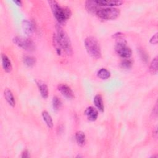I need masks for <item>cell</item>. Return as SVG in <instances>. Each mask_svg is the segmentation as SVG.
<instances>
[{"label": "cell", "mask_w": 158, "mask_h": 158, "mask_svg": "<svg viewBox=\"0 0 158 158\" xmlns=\"http://www.w3.org/2000/svg\"><path fill=\"white\" fill-rule=\"evenodd\" d=\"M52 14L57 20L59 24H64L71 17L72 12L67 7L61 6L56 0H50L48 1Z\"/></svg>", "instance_id": "obj_1"}, {"label": "cell", "mask_w": 158, "mask_h": 158, "mask_svg": "<svg viewBox=\"0 0 158 158\" xmlns=\"http://www.w3.org/2000/svg\"><path fill=\"white\" fill-rule=\"evenodd\" d=\"M56 36L59 41V43L62 48V49L64 50V51L68 56H71L73 52V49L70 38L68 36L67 32L59 23L56 24Z\"/></svg>", "instance_id": "obj_2"}, {"label": "cell", "mask_w": 158, "mask_h": 158, "mask_svg": "<svg viewBox=\"0 0 158 158\" xmlns=\"http://www.w3.org/2000/svg\"><path fill=\"white\" fill-rule=\"evenodd\" d=\"M85 46L88 54L94 59L101 57V50L98 40L93 37L88 36L85 40Z\"/></svg>", "instance_id": "obj_3"}, {"label": "cell", "mask_w": 158, "mask_h": 158, "mask_svg": "<svg viewBox=\"0 0 158 158\" xmlns=\"http://www.w3.org/2000/svg\"><path fill=\"white\" fill-rule=\"evenodd\" d=\"M120 10L113 7H104L99 6V9L96 12L95 14L101 19L109 20L117 19L120 15Z\"/></svg>", "instance_id": "obj_4"}, {"label": "cell", "mask_w": 158, "mask_h": 158, "mask_svg": "<svg viewBox=\"0 0 158 158\" xmlns=\"http://www.w3.org/2000/svg\"><path fill=\"white\" fill-rule=\"evenodd\" d=\"M117 40L118 41L115 46V50L117 54L122 58L129 59L132 54L131 48L127 46V42L124 39L121 38Z\"/></svg>", "instance_id": "obj_5"}, {"label": "cell", "mask_w": 158, "mask_h": 158, "mask_svg": "<svg viewBox=\"0 0 158 158\" xmlns=\"http://www.w3.org/2000/svg\"><path fill=\"white\" fill-rule=\"evenodd\" d=\"M13 42L19 47L28 51H32L35 49V45L33 41L28 38L22 36H15L13 38Z\"/></svg>", "instance_id": "obj_6"}, {"label": "cell", "mask_w": 158, "mask_h": 158, "mask_svg": "<svg viewBox=\"0 0 158 158\" xmlns=\"http://www.w3.org/2000/svg\"><path fill=\"white\" fill-rule=\"evenodd\" d=\"M58 90L60 92V93L65 96V98L68 99H72L74 97V94L73 93V91L66 84H60L58 86Z\"/></svg>", "instance_id": "obj_7"}, {"label": "cell", "mask_w": 158, "mask_h": 158, "mask_svg": "<svg viewBox=\"0 0 158 158\" xmlns=\"http://www.w3.org/2000/svg\"><path fill=\"white\" fill-rule=\"evenodd\" d=\"M94 1L98 5L102 7H113L120 6L123 3V2L120 0H96Z\"/></svg>", "instance_id": "obj_8"}, {"label": "cell", "mask_w": 158, "mask_h": 158, "mask_svg": "<svg viewBox=\"0 0 158 158\" xmlns=\"http://www.w3.org/2000/svg\"><path fill=\"white\" fill-rule=\"evenodd\" d=\"M85 114L89 120L95 121L98 116V111L95 107L89 106L86 109Z\"/></svg>", "instance_id": "obj_9"}, {"label": "cell", "mask_w": 158, "mask_h": 158, "mask_svg": "<svg viewBox=\"0 0 158 158\" xmlns=\"http://www.w3.org/2000/svg\"><path fill=\"white\" fill-rule=\"evenodd\" d=\"M36 83L38 87V89L41 96L44 99H46L48 97V94H49L48 87L47 85L44 82L41 80H36Z\"/></svg>", "instance_id": "obj_10"}, {"label": "cell", "mask_w": 158, "mask_h": 158, "mask_svg": "<svg viewBox=\"0 0 158 158\" xmlns=\"http://www.w3.org/2000/svg\"><path fill=\"white\" fill-rule=\"evenodd\" d=\"M1 60H2V65L4 70L7 73L10 72L12 69V65L9 58L5 54H2Z\"/></svg>", "instance_id": "obj_11"}, {"label": "cell", "mask_w": 158, "mask_h": 158, "mask_svg": "<svg viewBox=\"0 0 158 158\" xmlns=\"http://www.w3.org/2000/svg\"><path fill=\"white\" fill-rule=\"evenodd\" d=\"M22 26L23 32L27 35H30L34 32V26L31 22L24 20L22 23Z\"/></svg>", "instance_id": "obj_12"}, {"label": "cell", "mask_w": 158, "mask_h": 158, "mask_svg": "<svg viewBox=\"0 0 158 158\" xmlns=\"http://www.w3.org/2000/svg\"><path fill=\"white\" fill-rule=\"evenodd\" d=\"M4 96L7 103L11 107H14L15 106V101L14 96L11 90L9 89V88H6L4 91Z\"/></svg>", "instance_id": "obj_13"}, {"label": "cell", "mask_w": 158, "mask_h": 158, "mask_svg": "<svg viewBox=\"0 0 158 158\" xmlns=\"http://www.w3.org/2000/svg\"><path fill=\"white\" fill-rule=\"evenodd\" d=\"M99 6L94 1H86L85 2V8L91 14H94L99 9Z\"/></svg>", "instance_id": "obj_14"}, {"label": "cell", "mask_w": 158, "mask_h": 158, "mask_svg": "<svg viewBox=\"0 0 158 158\" xmlns=\"http://www.w3.org/2000/svg\"><path fill=\"white\" fill-rule=\"evenodd\" d=\"M75 139L79 146H83L86 141V136L85 133L81 131H77L75 133Z\"/></svg>", "instance_id": "obj_15"}, {"label": "cell", "mask_w": 158, "mask_h": 158, "mask_svg": "<svg viewBox=\"0 0 158 158\" xmlns=\"http://www.w3.org/2000/svg\"><path fill=\"white\" fill-rule=\"evenodd\" d=\"M42 117L48 128H52L53 127V122L50 114L46 110H43L42 112Z\"/></svg>", "instance_id": "obj_16"}, {"label": "cell", "mask_w": 158, "mask_h": 158, "mask_svg": "<svg viewBox=\"0 0 158 158\" xmlns=\"http://www.w3.org/2000/svg\"><path fill=\"white\" fill-rule=\"evenodd\" d=\"M94 103L96 106V107L98 108V110H99L101 112L104 111V104L102 96L100 94H97L94 98Z\"/></svg>", "instance_id": "obj_17"}, {"label": "cell", "mask_w": 158, "mask_h": 158, "mask_svg": "<svg viewBox=\"0 0 158 158\" xmlns=\"http://www.w3.org/2000/svg\"><path fill=\"white\" fill-rule=\"evenodd\" d=\"M98 77L102 80H107L110 77V72L105 68L100 69L97 72Z\"/></svg>", "instance_id": "obj_18"}, {"label": "cell", "mask_w": 158, "mask_h": 158, "mask_svg": "<svg viewBox=\"0 0 158 158\" xmlns=\"http://www.w3.org/2000/svg\"><path fill=\"white\" fill-rule=\"evenodd\" d=\"M23 60L24 64L29 67H31L34 66L36 62V58L31 56H25L23 59Z\"/></svg>", "instance_id": "obj_19"}, {"label": "cell", "mask_w": 158, "mask_h": 158, "mask_svg": "<svg viewBox=\"0 0 158 158\" xmlns=\"http://www.w3.org/2000/svg\"><path fill=\"white\" fill-rule=\"evenodd\" d=\"M52 43H53V46L54 47V48L56 49V52L58 55H60L61 52H62V48L59 43V41L57 40L56 34H54L53 36H52Z\"/></svg>", "instance_id": "obj_20"}, {"label": "cell", "mask_w": 158, "mask_h": 158, "mask_svg": "<svg viewBox=\"0 0 158 158\" xmlns=\"http://www.w3.org/2000/svg\"><path fill=\"white\" fill-rule=\"evenodd\" d=\"M149 71L152 74L157 73V57H155L152 60L150 66H149Z\"/></svg>", "instance_id": "obj_21"}, {"label": "cell", "mask_w": 158, "mask_h": 158, "mask_svg": "<svg viewBox=\"0 0 158 158\" xmlns=\"http://www.w3.org/2000/svg\"><path fill=\"white\" fill-rule=\"evenodd\" d=\"M52 106L55 110H59L62 106V101L57 96H54L52 98Z\"/></svg>", "instance_id": "obj_22"}, {"label": "cell", "mask_w": 158, "mask_h": 158, "mask_svg": "<svg viewBox=\"0 0 158 158\" xmlns=\"http://www.w3.org/2000/svg\"><path fill=\"white\" fill-rule=\"evenodd\" d=\"M132 64H133L132 61L129 59H125L121 62L122 67L126 69H128L131 68L132 66Z\"/></svg>", "instance_id": "obj_23"}, {"label": "cell", "mask_w": 158, "mask_h": 158, "mask_svg": "<svg viewBox=\"0 0 158 158\" xmlns=\"http://www.w3.org/2000/svg\"><path fill=\"white\" fill-rule=\"evenodd\" d=\"M149 42L152 44H156L157 43V33H155L149 40Z\"/></svg>", "instance_id": "obj_24"}, {"label": "cell", "mask_w": 158, "mask_h": 158, "mask_svg": "<svg viewBox=\"0 0 158 158\" xmlns=\"http://www.w3.org/2000/svg\"><path fill=\"white\" fill-rule=\"evenodd\" d=\"M123 34L120 33V32H117V33H115L112 35V37L117 39V40L123 38Z\"/></svg>", "instance_id": "obj_25"}, {"label": "cell", "mask_w": 158, "mask_h": 158, "mask_svg": "<svg viewBox=\"0 0 158 158\" xmlns=\"http://www.w3.org/2000/svg\"><path fill=\"white\" fill-rule=\"evenodd\" d=\"M21 157H23V158L29 157H30V155H29V152L28 151V150H27V149L24 150V151L22 152V156H21Z\"/></svg>", "instance_id": "obj_26"}, {"label": "cell", "mask_w": 158, "mask_h": 158, "mask_svg": "<svg viewBox=\"0 0 158 158\" xmlns=\"http://www.w3.org/2000/svg\"><path fill=\"white\" fill-rule=\"evenodd\" d=\"M14 2L15 3L17 6H21L22 4L21 1H14Z\"/></svg>", "instance_id": "obj_27"}]
</instances>
